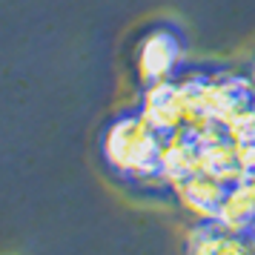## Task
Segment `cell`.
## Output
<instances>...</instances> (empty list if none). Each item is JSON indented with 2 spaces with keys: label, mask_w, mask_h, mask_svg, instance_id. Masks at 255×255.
<instances>
[{
  "label": "cell",
  "mask_w": 255,
  "mask_h": 255,
  "mask_svg": "<svg viewBox=\"0 0 255 255\" xmlns=\"http://www.w3.org/2000/svg\"><path fill=\"white\" fill-rule=\"evenodd\" d=\"M184 255H255V224L198 221L184 241Z\"/></svg>",
  "instance_id": "obj_3"
},
{
  "label": "cell",
  "mask_w": 255,
  "mask_h": 255,
  "mask_svg": "<svg viewBox=\"0 0 255 255\" xmlns=\"http://www.w3.org/2000/svg\"><path fill=\"white\" fill-rule=\"evenodd\" d=\"M186 32L175 20H155L143 26L132 49V83H138L140 98L175 75L186 55Z\"/></svg>",
  "instance_id": "obj_2"
},
{
  "label": "cell",
  "mask_w": 255,
  "mask_h": 255,
  "mask_svg": "<svg viewBox=\"0 0 255 255\" xmlns=\"http://www.w3.org/2000/svg\"><path fill=\"white\" fill-rule=\"evenodd\" d=\"M250 81H253V89H255V55H253V60H250Z\"/></svg>",
  "instance_id": "obj_4"
},
{
  "label": "cell",
  "mask_w": 255,
  "mask_h": 255,
  "mask_svg": "<svg viewBox=\"0 0 255 255\" xmlns=\"http://www.w3.org/2000/svg\"><path fill=\"white\" fill-rule=\"evenodd\" d=\"M98 152L104 169L115 181H124V175L140 181L158 169V124L146 118L143 101L138 106L121 109L106 121L98 135Z\"/></svg>",
  "instance_id": "obj_1"
}]
</instances>
